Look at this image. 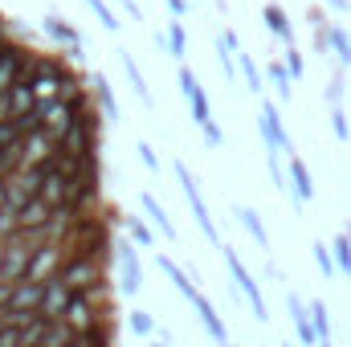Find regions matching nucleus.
I'll use <instances>...</instances> for the list:
<instances>
[{
	"label": "nucleus",
	"instance_id": "obj_34",
	"mask_svg": "<svg viewBox=\"0 0 351 347\" xmlns=\"http://www.w3.org/2000/svg\"><path fill=\"white\" fill-rule=\"evenodd\" d=\"M110 323H114V319H102V323H94L90 331H82V344L86 347H114V331H110Z\"/></svg>",
	"mask_w": 351,
	"mask_h": 347
},
{
	"label": "nucleus",
	"instance_id": "obj_18",
	"mask_svg": "<svg viewBox=\"0 0 351 347\" xmlns=\"http://www.w3.org/2000/svg\"><path fill=\"white\" fill-rule=\"evenodd\" d=\"M192 311L200 315V323H204V331H208V339H213V344H221V347L229 344V327H225V319L217 315V307L208 302V294H204V290H196V294H192Z\"/></svg>",
	"mask_w": 351,
	"mask_h": 347
},
{
	"label": "nucleus",
	"instance_id": "obj_43",
	"mask_svg": "<svg viewBox=\"0 0 351 347\" xmlns=\"http://www.w3.org/2000/svg\"><path fill=\"white\" fill-rule=\"evenodd\" d=\"M331 131H335V139H351V123L343 115V106H331Z\"/></svg>",
	"mask_w": 351,
	"mask_h": 347
},
{
	"label": "nucleus",
	"instance_id": "obj_41",
	"mask_svg": "<svg viewBox=\"0 0 351 347\" xmlns=\"http://www.w3.org/2000/svg\"><path fill=\"white\" fill-rule=\"evenodd\" d=\"M135 152H139V164H143L147 172L160 176V168H164V164H160V156H156V147H152L147 139H139V143H135Z\"/></svg>",
	"mask_w": 351,
	"mask_h": 347
},
{
	"label": "nucleus",
	"instance_id": "obj_42",
	"mask_svg": "<svg viewBox=\"0 0 351 347\" xmlns=\"http://www.w3.org/2000/svg\"><path fill=\"white\" fill-rule=\"evenodd\" d=\"M282 66H286V70H290V78H294V82H298V78H302V74H306V62H302V53H298V49H294V45H290V49H286V53H282Z\"/></svg>",
	"mask_w": 351,
	"mask_h": 347
},
{
	"label": "nucleus",
	"instance_id": "obj_9",
	"mask_svg": "<svg viewBox=\"0 0 351 347\" xmlns=\"http://www.w3.org/2000/svg\"><path fill=\"white\" fill-rule=\"evenodd\" d=\"M74 106L70 102H62V98H49V102H37V127L49 135V139H66L70 135V127H74Z\"/></svg>",
	"mask_w": 351,
	"mask_h": 347
},
{
	"label": "nucleus",
	"instance_id": "obj_30",
	"mask_svg": "<svg viewBox=\"0 0 351 347\" xmlns=\"http://www.w3.org/2000/svg\"><path fill=\"white\" fill-rule=\"evenodd\" d=\"M331 254H335V270H339L343 278H351V233H348V229H339V233H335Z\"/></svg>",
	"mask_w": 351,
	"mask_h": 347
},
{
	"label": "nucleus",
	"instance_id": "obj_13",
	"mask_svg": "<svg viewBox=\"0 0 351 347\" xmlns=\"http://www.w3.org/2000/svg\"><path fill=\"white\" fill-rule=\"evenodd\" d=\"M70 258V250L66 246H37V254L29 261V282H49V278H58L62 274V265Z\"/></svg>",
	"mask_w": 351,
	"mask_h": 347
},
{
	"label": "nucleus",
	"instance_id": "obj_40",
	"mask_svg": "<svg viewBox=\"0 0 351 347\" xmlns=\"http://www.w3.org/2000/svg\"><path fill=\"white\" fill-rule=\"evenodd\" d=\"M311 258H315V265H319L323 278H335V274H339V270H335V254H331V246L315 241V246H311Z\"/></svg>",
	"mask_w": 351,
	"mask_h": 347
},
{
	"label": "nucleus",
	"instance_id": "obj_29",
	"mask_svg": "<svg viewBox=\"0 0 351 347\" xmlns=\"http://www.w3.org/2000/svg\"><path fill=\"white\" fill-rule=\"evenodd\" d=\"M306 307H311V323H315L319 344H331V311H327V302L323 298H311Z\"/></svg>",
	"mask_w": 351,
	"mask_h": 347
},
{
	"label": "nucleus",
	"instance_id": "obj_53",
	"mask_svg": "<svg viewBox=\"0 0 351 347\" xmlns=\"http://www.w3.org/2000/svg\"><path fill=\"white\" fill-rule=\"evenodd\" d=\"M0 152H4V143H0Z\"/></svg>",
	"mask_w": 351,
	"mask_h": 347
},
{
	"label": "nucleus",
	"instance_id": "obj_19",
	"mask_svg": "<svg viewBox=\"0 0 351 347\" xmlns=\"http://www.w3.org/2000/svg\"><path fill=\"white\" fill-rule=\"evenodd\" d=\"M37 200H41V204H49V208H66V200H70V176H62L58 168H49V164H45V176H41V192H37Z\"/></svg>",
	"mask_w": 351,
	"mask_h": 347
},
{
	"label": "nucleus",
	"instance_id": "obj_47",
	"mask_svg": "<svg viewBox=\"0 0 351 347\" xmlns=\"http://www.w3.org/2000/svg\"><path fill=\"white\" fill-rule=\"evenodd\" d=\"M152 41H156V49H160V53H168V33H160V29H156V33H152Z\"/></svg>",
	"mask_w": 351,
	"mask_h": 347
},
{
	"label": "nucleus",
	"instance_id": "obj_44",
	"mask_svg": "<svg viewBox=\"0 0 351 347\" xmlns=\"http://www.w3.org/2000/svg\"><path fill=\"white\" fill-rule=\"evenodd\" d=\"M327 102H331V106H343V78H339V74H335L331 86H327Z\"/></svg>",
	"mask_w": 351,
	"mask_h": 347
},
{
	"label": "nucleus",
	"instance_id": "obj_54",
	"mask_svg": "<svg viewBox=\"0 0 351 347\" xmlns=\"http://www.w3.org/2000/svg\"><path fill=\"white\" fill-rule=\"evenodd\" d=\"M225 347H233V344H225Z\"/></svg>",
	"mask_w": 351,
	"mask_h": 347
},
{
	"label": "nucleus",
	"instance_id": "obj_20",
	"mask_svg": "<svg viewBox=\"0 0 351 347\" xmlns=\"http://www.w3.org/2000/svg\"><path fill=\"white\" fill-rule=\"evenodd\" d=\"M41 29H45V37H49V41L66 45V53H78V49H82V37H78V29H74L66 16H58V12H45Z\"/></svg>",
	"mask_w": 351,
	"mask_h": 347
},
{
	"label": "nucleus",
	"instance_id": "obj_11",
	"mask_svg": "<svg viewBox=\"0 0 351 347\" xmlns=\"http://www.w3.org/2000/svg\"><path fill=\"white\" fill-rule=\"evenodd\" d=\"M29 58H33V49H25L21 41H12V37H8L4 53H0V94H8V90L25 78V70H29Z\"/></svg>",
	"mask_w": 351,
	"mask_h": 347
},
{
	"label": "nucleus",
	"instance_id": "obj_52",
	"mask_svg": "<svg viewBox=\"0 0 351 347\" xmlns=\"http://www.w3.org/2000/svg\"><path fill=\"white\" fill-rule=\"evenodd\" d=\"M152 347H172V344H160V339H156V344H152Z\"/></svg>",
	"mask_w": 351,
	"mask_h": 347
},
{
	"label": "nucleus",
	"instance_id": "obj_28",
	"mask_svg": "<svg viewBox=\"0 0 351 347\" xmlns=\"http://www.w3.org/2000/svg\"><path fill=\"white\" fill-rule=\"evenodd\" d=\"M265 78L274 82V90H278V98H282V102H290V98H294V78H290V70H286L282 62H269V66H265Z\"/></svg>",
	"mask_w": 351,
	"mask_h": 347
},
{
	"label": "nucleus",
	"instance_id": "obj_14",
	"mask_svg": "<svg viewBox=\"0 0 351 347\" xmlns=\"http://www.w3.org/2000/svg\"><path fill=\"white\" fill-rule=\"evenodd\" d=\"M70 298H74V290H70L62 278H49V282H45V294H41V307H37V315H41L45 323H62V315H66Z\"/></svg>",
	"mask_w": 351,
	"mask_h": 347
},
{
	"label": "nucleus",
	"instance_id": "obj_26",
	"mask_svg": "<svg viewBox=\"0 0 351 347\" xmlns=\"http://www.w3.org/2000/svg\"><path fill=\"white\" fill-rule=\"evenodd\" d=\"M262 16H265V29H269L278 41H286V49H290V45H294V25H290L286 8H282V4H265Z\"/></svg>",
	"mask_w": 351,
	"mask_h": 347
},
{
	"label": "nucleus",
	"instance_id": "obj_31",
	"mask_svg": "<svg viewBox=\"0 0 351 347\" xmlns=\"http://www.w3.org/2000/svg\"><path fill=\"white\" fill-rule=\"evenodd\" d=\"M168 53L176 58V66H184V58H188V33H184V21H168Z\"/></svg>",
	"mask_w": 351,
	"mask_h": 347
},
{
	"label": "nucleus",
	"instance_id": "obj_51",
	"mask_svg": "<svg viewBox=\"0 0 351 347\" xmlns=\"http://www.w3.org/2000/svg\"><path fill=\"white\" fill-rule=\"evenodd\" d=\"M70 347H86V344H82V335H78V339H74V344H70Z\"/></svg>",
	"mask_w": 351,
	"mask_h": 347
},
{
	"label": "nucleus",
	"instance_id": "obj_35",
	"mask_svg": "<svg viewBox=\"0 0 351 347\" xmlns=\"http://www.w3.org/2000/svg\"><path fill=\"white\" fill-rule=\"evenodd\" d=\"M123 229H127V237H131L139 250H152V246H156V233H152L139 217H131V213H127V225H123Z\"/></svg>",
	"mask_w": 351,
	"mask_h": 347
},
{
	"label": "nucleus",
	"instance_id": "obj_55",
	"mask_svg": "<svg viewBox=\"0 0 351 347\" xmlns=\"http://www.w3.org/2000/svg\"><path fill=\"white\" fill-rule=\"evenodd\" d=\"M188 4H192V0H188Z\"/></svg>",
	"mask_w": 351,
	"mask_h": 347
},
{
	"label": "nucleus",
	"instance_id": "obj_48",
	"mask_svg": "<svg viewBox=\"0 0 351 347\" xmlns=\"http://www.w3.org/2000/svg\"><path fill=\"white\" fill-rule=\"evenodd\" d=\"M8 290H12V282H0V311L8 307Z\"/></svg>",
	"mask_w": 351,
	"mask_h": 347
},
{
	"label": "nucleus",
	"instance_id": "obj_21",
	"mask_svg": "<svg viewBox=\"0 0 351 347\" xmlns=\"http://www.w3.org/2000/svg\"><path fill=\"white\" fill-rule=\"evenodd\" d=\"M119 66H123V74H127V86H131V94L139 98V106H156V98H152V90H147V78H143V70H139V62L127 53V49H119Z\"/></svg>",
	"mask_w": 351,
	"mask_h": 347
},
{
	"label": "nucleus",
	"instance_id": "obj_1",
	"mask_svg": "<svg viewBox=\"0 0 351 347\" xmlns=\"http://www.w3.org/2000/svg\"><path fill=\"white\" fill-rule=\"evenodd\" d=\"M25 82L33 86L37 102H49V98H62V102H70V98L86 94V86H82V82L70 74V66H66V62H58V58H41V53H33V58H29Z\"/></svg>",
	"mask_w": 351,
	"mask_h": 347
},
{
	"label": "nucleus",
	"instance_id": "obj_50",
	"mask_svg": "<svg viewBox=\"0 0 351 347\" xmlns=\"http://www.w3.org/2000/svg\"><path fill=\"white\" fill-rule=\"evenodd\" d=\"M0 282H4V254H0Z\"/></svg>",
	"mask_w": 351,
	"mask_h": 347
},
{
	"label": "nucleus",
	"instance_id": "obj_10",
	"mask_svg": "<svg viewBox=\"0 0 351 347\" xmlns=\"http://www.w3.org/2000/svg\"><path fill=\"white\" fill-rule=\"evenodd\" d=\"M114 261H119V294L135 298L143 290V261H139L135 241H119L114 246Z\"/></svg>",
	"mask_w": 351,
	"mask_h": 347
},
{
	"label": "nucleus",
	"instance_id": "obj_45",
	"mask_svg": "<svg viewBox=\"0 0 351 347\" xmlns=\"http://www.w3.org/2000/svg\"><path fill=\"white\" fill-rule=\"evenodd\" d=\"M168 8H172V16H176V21H184V16L192 12V4H188V0H168Z\"/></svg>",
	"mask_w": 351,
	"mask_h": 347
},
{
	"label": "nucleus",
	"instance_id": "obj_15",
	"mask_svg": "<svg viewBox=\"0 0 351 347\" xmlns=\"http://www.w3.org/2000/svg\"><path fill=\"white\" fill-rule=\"evenodd\" d=\"M286 315H290V327H294L298 344H302V347H319L315 323H311V307H306V302H302L294 290H286Z\"/></svg>",
	"mask_w": 351,
	"mask_h": 347
},
{
	"label": "nucleus",
	"instance_id": "obj_7",
	"mask_svg": "<svg viewBox=\"0 0 351 347\" xmlns=\"http://www.w3.org/2000/svg\"><path fill=\"white\" fill-rule=\"evenodd\" d=\"M176 82H180V94H184V102H188V110H192V123H196L200 131H208L217 119H213V102H208V94L200 86V78H196L188 66H176Z\"/></svg>",
	"mask_w": 351,
	"mask_h": 347
},
{
	"label": "nucleus",
	"instance_id": "obj_36",
	"mask_svg": "<svg viewBox=\"0 0 351 347\" xmlns=\"http://www.w3.org/2000/svg\"><path fill=\"white\" fill-rule=\"evenodd\" d=\"M74 339H78V335H74V331H70L66 323H49V327H45V335H41V344H37V347H70Z\"/></svg>",
	"mask_w": 351,
	"mask_h": 347
},
{
	"label": "nucleus",
	"instance_id": "obj_33",
	"mask_svg": "<svg viewBox=\"0 0 351 347\" xmlns=\"http://www.w3.org/2000/svg\"><path fill=\"white\" fill-rule=\"evenodd\" d=\"M127 327H131L139 339H152V335H156V319H152V311H143V307H131V311H127Z\"/></svg>",
	"mask_w": 351,
	"mask_h": 347
},
{
	"label": "nucleus",
	"instance_id": "obj_23",
	"mask_svg": "<svg viewBox=\"0 0 351 347\" xmlns=\"http://www.w3.org/2000/svg\"><path fill=\"white\" fill-rule=\"evenodd\" d=\"M139 208L147 213V221H152V225H156V229H160V233H164L168 241H176V225H172V217H168V208H164V204H160V200H156L152 192H139Z\"/></svg>",
	"mask_w": 351,
	"mask_h": 347
},
{
	"label": "nucleus",
	"instance_id": "obj_16",
	"mask_svg": "<svg viewBox=\"0 0 351 347\" xmlns=\"http://www.w3.org/2000/svg\"><path fill=\"white\" fill-rule=\"evenodd\" d=\"M41 294H45V282H29V278H21V282H12V290H8V307H4V311H16V315H37Z\"/></svg>",
	"mask_w": 351,
	"mask_h": 347
},
{
	"label": "nucleus",
	"instance_id": "obj_8",
	"mask_svg": "<svg viewBox=\"0 0 351 347\" xmlns=\"http://www.w3.org/2000/svg\"><path fill=\"white\" fill-rule=\"evenodd\" d=\"M0 254H4V282H21L37 254V241H33V233H12L8 241H0Z\"/></svg>",
	"mask_w": 351,
	"mask_h": 347
},
{
	"label": "nucleus",
	"instance_id": "obj_25",
	"mask_svg": "<svg viewBox=\"0 0 351 347\" xmlns=\"http://www.w3.org/2000/svg\"><path fill=\"white\" fill-rule=\"evenodd\" d=\"M160 270H164V274H168V282H172L176 290H180V294H184V298H188V302H192V294H196V290H200V286H196V282H192V274H188V270H184V265H180V261L176 258H168V254H160Z\"/></svg>",
	"mask_w": 351,
	"mask_h": 347
},
{
	"label": "nucleus",
	"instance_id": "obj_27",
	"mask_svg": "<svg viewBox=\"0 0 351 347\" xmlns=\"http://www.w3.org/2000/svg\"><path fill=\"white\" fill-rule=\"evenodd\" d=\"M237 221H241V229L258 241V250H269V233H265L262 217H258V208H250V204H237Z\"/></svg>",
	"mask_w": 351,
	"mask_h": 347
},
{
	"label": "nucleus",
	"instance_id": "obj_49",
	"mask_svg": "<svg viewBox=\"0 0 351 347\" xmlns=\"http://www.w3.org/2000/svg\"><path fill=\"white\" fill-rule=\"evenodd\" d=\"M327 8H335V12H348L351 4H348V0H327Z\"/></svg>",
	"mask_w": 351,
	"mask_h": 347
},
{
	"label": "nucleus",
	"instance_id": "obj_39",
	"mask_svg": "<svg viewBox=\"0 0 351 347\" xmlns=\"http://www.w3.org/2000/svg\"><path fill=\"white\" fill-rule=\"evenodd\" d=\"M45 327H49V323H45L41 315H33L25 327H16V335H21V347H37V344H41V335H45Z\"/></svg>",
	"mask_w": 351,
	"mask_h": 347
},
{
	"label": "nucleus",
	"instance_id": "obj_46",
	"mask_svg": "<svg viewBox=\"0 0 351 347\" xmlns=\"http://www.w3.org/2000/svg\"><path fill=\"white\" fill-rule=\"evenodd\" d=\"M123 12H127V16H131V21H143V8H139V4H135V0H123Z\"/></svg>",
	"mask_w": 351,
	"mask_h": 347
},
{
	"label": "nucleus",
	"instance_id": "obj_17",
	"mask_svg": "<svg viewBox=\"0 0 351 347\" xmlns=\"http://www.w3.org/2000/svg\"><path fill=\"white\" fill-rule=\"evenodd\" d=\"M21 147H25V168H45L58 156V139H49L45 131H29L21 139Z\"/></svg>",
	"mask_w": 351,
	"mask_h": 347
},
{
	"label": "nucleus",
	"instance_id": "obj_5",
	"mask_svg": "<svg viewBox=\"0 0 351 347\" xmlns=\"http://www.w3.org/2000/svg\"><path fill=\"white\" fill-rule=\"evenodd\" d=\"M98 196H102V164L90 160V164H82L78 172L70 176V200H66V208L70 213H90V204H98Z\"/></svg>",
	"mask_w": 351,
	"mask_h": 347
},
{
	"label": "nucleus",
	"instance_id": "obj_22",
	"mask_svg": "<svg viewBox=\"0 0 351 347\" xmlns=\"http://www.w3.org/2000/svg\"><path fill=\"white\" fill-rule=\"evenodd\" d=\"M94 106L106 123H119V102H114V90H110V78L102 70H94Z\"/></svg>",
	"mask_w": 351,
	"mask_h": 347
},
{
	"label": "nucleus",
	"instance_id": "obj_24",
	"mask_svg": "<svg viewBox=\"0 0 351 347\" xmlns=\"http://www.w3.org/2000/svg\"><path fill=\"white\" fill-rule=\"evenodd\" d=\"M290 188H294V200L298 204H306V200H315V180H311V168L290 152Z\"/></svg>",
	"mask_w": 351,
	"mask_h": 347
},
{
	"label": "nucleus",
	"instance_id": "obj_56",
	"mask_svg": "<svg viewBox=\"0 0 351 347\" xmlns=\"http://www.w3.org/2000/svg\"><path fill=\"white\" fill-rule=\"evenodd\" d=\"M286 347H290V344H286Z\"/></svg>",
	"mask_w": 351,
	"mask_h": 347
},
{
	"label": "nucleus",
	"instance_id": "obj_2",
	"mask_svg": "<svg viewBox=\"0 0 351 347\" xmlns=\"http://www.w3.org/2000/svg\"><path fill=\"white\" fill-rule=\"evenodd\" d=\"M58 152H66V156L78 160V164L98 160V152H102V115H98V106H90L86 115L74 119V127H70V135L58 143Z\"/></svg>",
	"mask_w": 351,
	"mask_h": 347
},
{
	"label": "nucleus",
	"instance_id": "obj_12",
	"mask_svg": "<svg viewBox=\"0 0 351 347\" xmlns=\"http://www.w3.org/2000/svg\"><path fill=\"white\" fill-rule=\"evenodd\" d=\"M258 131H262L265 139V152H294L290 147V135H286V127H282V115H278V106L274 102H265L262 98V110H258Z\"/></svg>",
	"mask_w": 351,
	"mask_h": 347
},
{
	"label": "nucleus",
	"instance_id": "obj_32",
	"mask_svg": "<svg viewBox=\"0 0 351 347\" xmlns=\"http://www.w3.org/2000/svg\"><path fill=\"white\" fill-rule=\"evenodd\" d=\"M237 74H241V78H245V90H250V94H262V70H258V62H254V58H250V53H237Z\"/></svg>",
	"mask_w": 351,
	"mask_h": 347
},
{
	"label": "nucleus",
	"instance_id": "obj_37",
	"mask_svg": "<svg viewBox=\"0 0 351 347\" xmlns=\"http://www.w3.org/2000/svg\"><path fill=\"white\" fill-rule=\"evenodd\" d=\"M327 41H331V49H335V58H339L343 66H351V37H348V29L331 25V29H327Z\"/></svg>",
	"mask_w": 351,
	"mask_h": 347
},
{
	"label": "nucleus",
	"instance_id": "obj_3",
	"mask_svg": "<svg viewBox=\"0 0 351 347\" xmlns=\"http://www.w3.org/2000/svg\"><path fill=\"white\" fill-rule=\"evenodd\" d=\"M176 180H180V192H184V200H188V208H192V217H196V229L213 241V246H225L221 241V229H217V221H213V213H208V204H204V196H200V184H196V176L188 172V164L184 160H176L172 164Z\"/></svg>",
	"mask_w": 351,
	"mask_h": 347
},
{
	"label": "nucleus",
	"instance_id": "obj_4",
	"mask_svg": "<svg viewBox=\"0 0 351 347\" xmlns=\"http://www.w3.org/2000/svg\"><path fill=\"white\" fill-rule=\"evenodd\" d=\"M58 278H62V282H66L74 294L98 290V286L106 282V274H102V258H94V254H70Z\"/></svg>",
	"mask_w": 351,
	"mask_h": 347
},
{
	"label": "nucleus",
	"instance_id": "obj_38",
	"mask_svg": "<svg viewBox=\"0 0 351 347\" xmlns=\"http://www.w3.org/2000/svg\"><path fill=\"white\" fill-rule=\"evenodd\" d=\"M82 4H86L90 12H94V21H98L106 33H119V16L110 12V4H106V0H82Z\"/></svg>",
	"mask_w": 351,
	"mask_h": 347
},
{
	"label": "nucleus",
	"instance_id": "obj_6",
	"mask_svg": "<svg viewBox=\"0 0 351 347\" xmlns=\"http://www.w3.org/2000/svg\"><path fill=\"white\" fill-rule=\"evenodd\" d=\"M221 254H225V265H229V274H233V282H237V290L250 298V311H254V319L258 323H265L269 319V307H265V298H262V286H258V278L250 274V265L237 258V250L233 246H221Z\"/></svg>",
	"mask_w": 351,
	"mask_h": 347
}]
</instances>
